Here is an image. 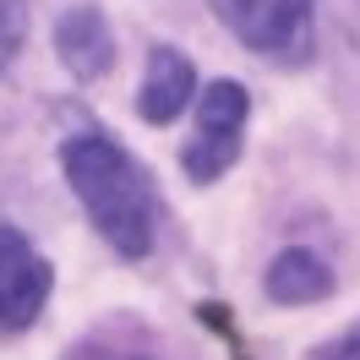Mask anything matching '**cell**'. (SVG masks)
Instances as JSON below:
<instances>
[{
  "label": "cell",
  "instance_id": "cell-1",
  "mask_svg": "<svg viewBox=\"0 0 360 360\" xmlns=\"http://www.w3.org/2000/svg\"><path fill=\"white\" fill-rule=\"evenodd\" d=\"M60 169H66L77 202L88 207L93 229L120 257H148L153 251V235H158L153 180L120 142H110L104 131H77L60 142Z\"/></svg>",
  "mask_w": 360,
  "mask_h": 360
},
{
  "label": "cell",
  "instance_id": "cell-2",
  "mask_svg": "<svg viewBox=\"0 0 360 360\" xmlns=\"http://www.w3.org/2000/svg\"><path fill=\"white\" fill-rule=\"evenodd\" d=\"M213 17L268 60H311V0H213Z\"/></svg>",
  "mask_w": 360,
  "mask_h": 360
},
{
  "label": "cell",
  "instance_id": "cell-3",
  "mask_svg": "<svg viewBox=\"0 0 360 360\" xmlns=\"http://www.w3.org/2000/svg\"><path fill=\"white\" fill-rule=\"evenodd\" d=\"M246 115H251V98L240 82H207L202 88V110H197V136L186 142V153H180V169L207 186V180H219L240 158V136H246Z\"/></svg>",
  "mask_w": 360,
  "mask_h": 360
},
{
  "label": "cell",
  "instance_id": "cell-4",
  "mask_svg": "<svg viewBox=\"0 0 360 360\" xmlns=\"http://www.w3.org/2000/svg\"><path fill=\"white\" fill-rule=\"evenodd\" d=\"M49 284H55V273H49V262L39 251L27 246V235L0 224V333L33 328L49 300Z\"/></svg>",
  "mask_w": 360,
  "mask_h": 360
},
{
  "label": "cell",
  "instance_id": "cell-5",
  "mask_svg": "<svg viewBox=\"0 0 360 360\" xmlns=\"http://www.w3.org/2000/svg\"><path fill=\"white\" fill-rule=\"evenodd\" d=\"M55 55L71 71V82H98L115 66V33L93 0L60 11V22H55Z\"/></svg>",
  "mask_w": 360,
  "mask_h": 360
},
{
  "label": "cell",
  "instance_id": "cell-6",
  "mask_svg": "<svg viewBox=\"0 0 360 360\" xmlns=\"http://www.w3.org/2000/svg\"><path fill=\"white\" fill-rule=\"evenodd\" d=\"M191 93H197L191 60H186L180 49L158 44L153 55H148V77H142V93H136V115H142L148 126H169V120L191 104Z\"/></svg>",
  "mask_w": 360,
  "mask_h": 360
},
{
  "label": "cell",
  "instance_id": "cell-7",
  "mask_svg": "<svg viewBox=\"0 0 360 360\" xmlns=\"http://www.w3.org/2000/svg\"><path fill=\"white\" fill-rule=\"evenodd\" d=\"M262 290H268V300H278V306H311L322 295H333V268H328L316 251L290 246V251H278L268 262Z\"/></svg>",
  "mask_w": 360,
  "mask_h": 360
},
{
  "label": "cell",
  "instance_id": "cell-8",
  "mask_svg": "<svg viewBox=\"0 0 360 360\" xmlns=\"http://www.w3.org/2000/svg\"><path fill=\"white\" fill-rule=\"evenodd\" d=\"M27 44V0H0V71Z\"/></svg>",
  "mask_w": 360,
  "mask_h": 360
},
{
  "label": "cell",
  "instance_id": "cell-9",
  "mask_svg": "<svg viewBox=\"0 0 360 360\" xmlns=\"http://www.w3.org/2000/svg\"><path fill=\"white\" fill-rule=\"evenodd\" d=\"M322 360H360V333H349L344 344H333V349H328Z\"/></svg>",
  "mask_w": 360,
  "mask_h": 360
}]
</instances>
